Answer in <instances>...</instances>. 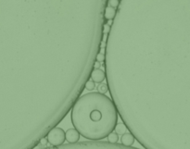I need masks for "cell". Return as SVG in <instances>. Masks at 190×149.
<instances>
[{
	"instance_id": "6da1fadb",
	"label": "cell",
	"mask_w": 190,
	"mask_h": 149,
	"mask_svg": "<svg viewBox=\"0 0 190 149\" xmlns=\"http://www.w3.org/2000/svg\"><path fill=\"white\" fill-rule=\"evenodd\" d=\"M118 110L110 99L99 93H88L75 102L72 122L81 135L89 140H101L113 133Z\"/></svg>"
},
{
	"instance_id": "7a4b0ae2",
	"label": "cell",
	"mask_w": 190,
	"mask_h": 149,
	"mask_svg": "<svg viewBox=\"0 0 190 149\" xmlns=\"http://www.w3.org/2000/svg\"><path fill=\"white\" fill-rule=\"evenodd\" d=\"M46 138L51 145L59 146V145H61L63 143H65L66 134H65V132L61 128L55 127L49 131V133L46 135Z\"/></svg>"
},
{
	"instance_id": "3957f363",
	"label": "cell",
	"mask_w": 190,
	"mask_h": 149,
	"mask_svg": "<svg viewBox=\"0 0 190 149\" xmlns=\"http://www.w3.org/2000/svg\"><path fill=\"white\" fill-rule=\"evenodd\" d=\"M65 134H66V141L70 144L77 143L80 139V133L74 128H70V129L67 130Z\"/></svg>"
},
{
	"instance_id": "277c9868",
	"label": "cell",
	"mask_w": 190,
	"mask_h": 149,
	"mask_svg": "<svg viewBox=\"0 0 190 149\" xmlns=\"http://www.w3.org/2000/svg\"><path fill=\"white\" fill-rule=\"evenodd\" d=\"M91 78H92V81L96 83H101L104 82L105 78H106V75H105V72L100 69H94L93 71L91 72Z\"/></svg>"
},
{
	"instance_id": "5b68a950",
	"label": "cell",
	"mask_w": 190,
	"mask_h": 149,
	"mask_svg": "<svg viewBox=\"0 0 190 149\" xmlns=\"http://www.w3.org/2000/svg\"><path fill=\"white\" fill-rule=\"evenodd\" d=\"M134 136L130 133H124V135H122V138H121V142L125 146H131L134 144Z\"/></svg>"
},
{
	"instance_id": "8992f818",
	"label": "cell",
	"mask_w": 190,
	"mask_h": 149,
	"mask_svg": "<svg viewBox=\"0 0 190 149\" xmlns=\"http://www.w3.org/2000/svg\"><path fill=\"white\" fill-rule=\"evenodd\" d=\"M115 15H116V9H113L109 6L106 8V9H105V18L108 20H112L114 19Z\"/></svg>"
},
{
	"instance_id": "52a82bcc",
	"label": "cell",
	"mask_w": 190,
	"mask_h": 149,
	"mask_svg": "<svg viewBox=\"0 0 190 149\" xmlns=\"http://www.w3.org/2000/svg\"><path fill=\"white\" fill-rule=\"evenodd\" d=\"M114 130H115V133L118 135H124V133H126L127 127L124 125V123H117V125H116Z\"/></svg>"
},
{
	"instance_id": "ba28073f",
	"label": "cell",
	"mask_w": 190,
	"mask_h": 149,
	"mask_svg": "<svg viewBox=\"0 0 190 149\" xmlns=\"http://www.w3.org/2000/svg\"><path fill=\"white\" fill-rule=\"evenodd\" d=\"M108 140H109V143H112V144L118 143V141H119V135L116 133H111L108 136Z\"/></svg>"
},
{
	"instance_id": "9c48e42d",
	"label": "cell",
	"mask_w": 190,
	"mask_h": 149,
	"mask_svg": "<svg viewBox=\"0 0 190 149\" xmlns=\"http://www.w3.org/2000/svg\"><path fill=\"white\" fill-rule=\"evenodd\" d=\"M99 94H105L108 91H109V88H108V85L106 83H101L99 88H98Z\"/></svg>"
},
{
	"instance_id": "30bf717a",
	"label": "cell",
	"mask_w": 190,
	"mask_h": 149,
	"mask_svg": "<svg viewBox=\"0 0 190 149\" xmlns=\"http://www.w3.org/2000/svg\"><path fill=\"white\" fill-rule=\"evenodd\" d=\"M95 87H96V85H95V83L93 81H88L85 83V89L88 91H93L95 89Z\"/></svg>"
},
{
	"instance_id": "8fae6325",
	"label": "cell",
	"mask_w": 190,
	"mask_h": 149,
	"mask_svg": "<svg viewBox=\"0 0 190 149\" xmlns=\"http://www.w3.org/2000/svg\"><path fill=\"white\" fill-rule=\"evenodd\" d=\"M119 4H120V1H118V0H110V1H109V6L113 9L118 8Z\"/></svg>"
},
{
	"instance_id": "7c38bea8",
	"label": "cell",
	"mask_w": 190,
	"mask_h": 149,
	"mask_svg": "<svg viewBox=\"0 0 190 149\" xmlns=\"http://www.w3.org/2000/svg\"><path fill=\"white\" fill-rule=\"evenodd\" d=\"M105 60V54L103 53H99L98 56H97V61L99 62H102Z\"/></svg>"
},
{
	"instance_id": "4fadbf2b",
	"label": "cell",
	"mask_w": 190,
	"mask_h": 149,
	"mask_svg": "<svg viewBox=\"0 0 190 149\" xmlns=\"http://www.w3.org/2000/svg\"><path fill=\"white\" fill-rule=\"evenodd\" d=\"M110 32V26L108 25V24H104L103 25V33L104 34H108Z\"/></svg>"
},
{
	"instance_id": "5bb4252c",
	"label": "cell",
	"mask_w": 190,
	"mask_h": 149,
	"mask_svg": "<svg viewBox=\"0 0 190 149\" xmlns=\"http://www.w3.org/2000/svg\"><path fill=\"white\" fill-rule=\"evenodd\" d=\"M100 66H101V64H100V62H99V61H96V62L94 63V69H99Z\"/></svg>"
},
{
	"instance_id": "9a60e30c",
	"label": "cell",
	"mask_w": 190,
	"mask_h": 149,
	"mask_svg": "<svg viewBox=\"0 0 190 149\" xmlns=\"http://www.w3.org/2000/svg\"><path fill=\"white\" fill-rule=\"evenodd\" d=\"M46 143H48V141H47V138H42L40 140V144H45Z\"/></svg>"
},
{
	"instance_id": "2e32d148",
	"label": "cell",
	"mask_w": 190,
	"mask_h": 149,
	"mask_svg": "<svg viewBox=\"0 0 190 149\" xmlns=\"http://www.w3.org/2000/svg\"><path fill=\"white\" fill-rule=\"evenodd\" d=\"M106 24H108V25H109V26H110V24H111V20H108Z\"/></svg>"
},
{
	"instance_id": "e0dca14e",
	"label": "cell",
	"mask_w": 190,
	"mask_h": 149,
	"mask_svg": "<svg viewBox=\"0 0 190 149\" xmlns=\"http://www.w3.org/2000/svg\"><path fill=\"white\" fill-rule=\"evenodd\" d=\"M104 46H105V43L102 42V43H101V47H104Z\"/></svg>"
}]
</instances>
